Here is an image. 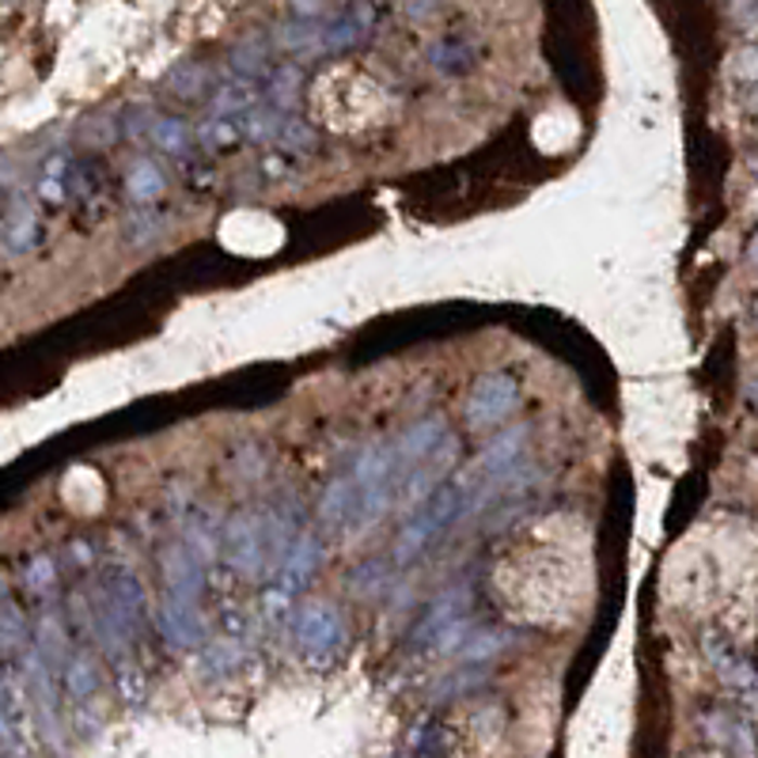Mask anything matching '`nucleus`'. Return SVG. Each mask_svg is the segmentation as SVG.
Returning a JSON list of instances; mask_svg holds the SVG:
<instances>
[{
	"label": "nucleus",
	"mask_w": 758,
	"mask_h": 758,
	"mask_svg": "<svg viewBox=\"0 0 758 758\" xmlns=\"http://www.w3.org/2000/svg\"><path fill=\"white\" fill-rule=\"evenodd\" d=\"M53 584H57V565H53L50 554H38L27 562V569H23V588H27L30 595H38V600H46V595L53 592Z\"/></svg>",
	"instance_id": "9b49d317"
},
{
	"label": "nucleus",
	"mask_w": 758,
	"mask_h": 758,
	"mask_svg": "<svg viewBox=\"0 0 758 758\" xmlns=\"http://www.w3.org/2000/svg\"><path fill=\"white\" fill-rule=\"evenodd\" d=\"M159 232H164V217H156V213H149V209L133 213L126 224V240L133 243V247H149Z\"/></svg>",
	"instance_id": "4468645a"
},
{
	"label": "nucleus",
	"mask_w": 758,
	"mask_h": 758,
	"mask_svg": "<svg viewBox=\"0 0 758 758\" xmlns=\"http://www.w3.org/2000/svg\"><path fill=\"white\" fill-rule=\"evenodd\" d=\"M171 88L179 91V95H197V91L205 88V68H179V73L171 76Z\"/></svg>",
	"instance_id": "dca6fc26"
},
{
	"label": "nucleus",
	"mask_w": 758,
	"mask_h": 758,
	"mask_svg": "<svg viewBox=\"0 0 758 758\" xmlns=\"http://www.w3.org/2000/svg\"><path fill=\"white\" fill-rule=\"evenodd\" d=\"M164 187H167V179H164V171H159L156 159H137V164L129 167L126 194H129V202H137L141 209H149L152 202H159Z\"/></svg>",
	"instance_id": "6e6552de"
},
{
	"label": "nucleus",
	"mask_w": 758,
	"mask_h": 758,
	"mask_svg": "<svg viewBox=\"0 0 758 758\" xmlns=\"http://www.w3.org/2000/svg\"><path fill=\"white\" fill-rule=\"evenodd\" d=\"M149 137H152V144L171 159L190 156V144H194V129H190L182 118H156L149 129Z\"/></svg>",
	"instance_id": "9d476101"
},
{
	"label": "nucleus",
	"mask_w": 758,
	"mask_h": 758,
	"mask_svg": "<svg viewBox=\"0 0 758 758\" xmlns=\"http://www.w3.org/2000/svg\"><path fill=\"white\" fill-rule=\"evenodd\" d=\"M27 618L20 615L15 600L8 595V588L0 584V653H27Z\"/></svg>",
	"instance_id": "1a4fd4ad"
},
{
	"label": "nucleus",
	"mask_w": 758,
	"mask_h": 758,
	"mask_svg": "<svg viewBox=\"0 0 758 758\" xmlns=\"http://www.w3.org/2000/svg\"><path fill=\"white\" fill-rule=\"evenodd\" d=\"M293 626H296V641H300L308 653H334V648L346 641L342 615L331 603H311V607H304Z\"/></svg>",
	"instance_id": "20e7f679"
},
{
	"label": "nucleus",
	"mask_w": 758,
	"mask_h": 758,
	"mask_svg": "<svg viewBox=\"0 0 758 758\" xmlns=\"http://www.w3.org/2000/svg\"><path fill=\"white\" fill-rule=\"evenodd\" d=\"M224 557L240 573L258 577L270 565V524L262 516H250V512L232 516V524L224 527Z\"/></svg>",
	"instance_id": "f03ea898"
},
{
	"label": "nucleus",
	"mask_w": 758,
	"mask_h": 758,
	"mask_svg": "<svg viewBox=\"0 0 758 758\" xmlns=\"http://www.w3.org/2000/svg\"><path fill=\"white\" fill-rule=\"evenodd\" d=\"M316 569H319V542L311 539V535H300V539L293 542V550L285 554V562H281V569H278V595H281V600H293V595L308 584Z\"/></svg>",
	"instance_id": "423d86ee"
},
{
	"label": "nucleus",
	"mask_w": 758,
	"mask_h": 758,
	"mask_svg": "<svg viewBox=\"0 0 758 758\" xmlns=\"http://www.w3.org/2000/svg\"><path fill=\"white\" fill-rule=\"evenodd\" d=\"M232 65H235V73H240L243 80L258 76V73L266 68V50H262V42H243L240 50L232 53Z\"/></svg>",
	"instance_id": "2eb2a0df"
},
{
	"label": "nucleus",
	"mask_w": 758,
	"mask_h": 758,
	"mask_svg": "<svg viewBox=\"0 0 758 758\" xmlns=\"http://www.w3.org/2000/svg\"><path fill=\"white\" fill-rule=\"evenodd\" d=\"M61 676H65V686L76 694V698H88V694L95 691V664H91L88 653L68 656L65 668H61Z\"/></svg>",
	"instance_id": "f8f14e48"
},
{
	"label": "nucleus",
	"mask_w": 758,
	"mask_h": 758,
	"mask_svg": "<svg viewBox=\"0 0 758 758\" xmlns=\"http://www.w3.org/2000/svg\"><path fill=\"white\" fill-rule=\"evenodd\" d=\"M524 444H527V428H504V433H497L493 444H486V451L478 455L481 486L516 474L519 455H524Z\"/></svg>",
	"instance_id": "39448f33"
},
{
	"label": "nucleus",
	"mask_w": 758,
	"mask_h": 758,
	"mask_svg": "<svg viewBox=\"0 0 758 758\" xmlns=\"http://www.w3.org/2000/svg\"><path fill=\"white\" fill-rule=\"evenodd\" d=\"M516 398H519L516 380L504 376V372H489V376L474 383L471 398H466V425L474 433H486V428L501 425L516 410Z\"/></svg>",
	"instance_id": "7ed1b4c3"
},
{
	"label": "nucleus",
	"mask_w": 758,
	"mask_h": 758,
	"mask_svg": "<svg viewBox=\"0 0 758 758\" xmlns=\"http://www.w3.org/2000/svg\"><path fill=\"white\" fill-rule=\"evenodd\" d=\"M428 61H433L440 73H459V68H466V61H471V50L463 46V38H444V42H436L433 50H428Z\"/></svg>",
	"instance_id": "ddd939ff"
},
{
	"label": "nucleus",
	"mask_w": 758,
	"mask_h": 758,
	"mask_svg": "<svg viewBox=\"0 0 758 758\" xmlns=\"http://www.w3.org/2000/svg\"><path fill=\"white\" fill-rule=\"evenodd\" d=\"M747 395H751V402H755V406H758V380H755V383H751V387H747Z\"/></svg>",
	"instance_id": "f3484780"
},
{
	"label": "nucleus",
	"mask_w": 758,
	"mask_h": 758,
	"mask_svg": "<svg viewBox=\"0 0 758 758\" xmlns=\"http://www.w3.org/2000/svg\"><path fill=\"white\" fill-rule=\"evenodd\" d=\"M471 509H474V486H466V481H440V486L417 504L410 524L398 531L395 562L410 565V562H417V557H425Z\"/></svg>",
	"instance_id": "f257e3e1"
},
{
	"label": "nucleus",
	"mask_w": 758,
	"mask_h": 758,
	"mask_svg": "<svg viewBox=\"0 0 758 758\" xmlns=\"http://www.w3.org/2000/svg\"><path fill=\"white\" fill-rule=\"evenodd\" d=\"M35 232H38L35 209H30V202L15 197V202L4 209V224H0V247H4L8 255H23V250L35 247Z\"/></svg>",
	"instance_id": "0eeeda50"
},
{
	"label": "nucleus",
	"mask_w": 758,
	"mask_h": 758,
	"mask_svg": "<svg viewBox=\"0 0 758 758\" xmlns=\"http://www.w3.org/2000/svg\"><path fill=\"white\" fill-rule=\"evenodd\" d=\"M751 255H755V266H758V235H755V243H751Z\"/></svg>",
	"instance_id": "a211bd4d"
}]
</instances>
